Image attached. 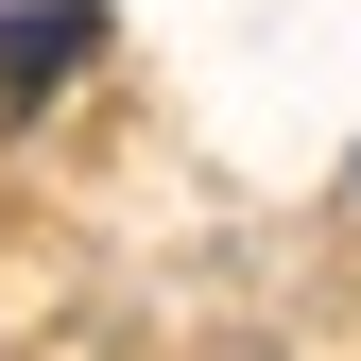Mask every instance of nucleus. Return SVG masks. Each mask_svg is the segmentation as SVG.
<instances>
[{
    "instance_id": "1",
    "label": "nucleus",
    "mask_w": 361,
    "mask_h": 361,
    "mask_svg": "<svg viewBox=\"0 0 361 361\" xmlns=\"http://www.w3.org/2000/svg\"><path fill=\"white\" fill-rule=\"evenodd\" d=\"M86 52H104V18H86V0H52V18H0V86H69Z\"/></svg>"
}]
</instances>
